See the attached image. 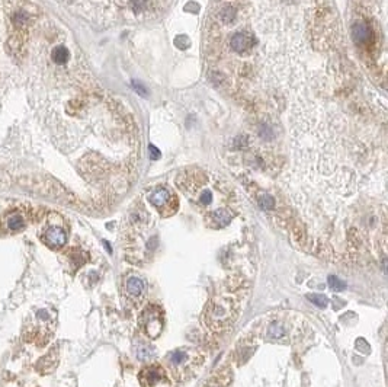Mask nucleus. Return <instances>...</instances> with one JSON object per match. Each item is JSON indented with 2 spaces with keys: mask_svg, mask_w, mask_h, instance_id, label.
Instances as JSON below:
<instances>
[{
  "mask_svg": "<svg viewBox=\"0 0 388 387\" xmlns=\"http://www.w3.org/2000/svg\"><path fill=\"white\" fill-rule=\"evenodd\" d=\"M307 299L317 307H326L329 304V299L324 294H308Z\"/></svg>",
  "mask_w": 388,
  "mask_h": 387,
  "instance_id": "obj_13",
  "label": "nucleus"
},
{
  "mask_svg": "<svg viewBox=\"0 0 388 387\" xmlns=\"http://www.w3.org/2000/svg\"><path fill=\"white\" fill-rule=\"evenodd\" d=\"M79 15L96 23L154 16L169 0H60Z\"/></svg>",
  "mask_w": 388,
  "mask_h": 387,
  "instance_id": "obj_2",
  "label": "nucleus"
},
{
  "mask_svg": "<svg viewBox=\"0 0 388 387\" xmlns=\"http://www.w3.org/2000/svg\"><path fill=\"white\" fill-rule=\"evenodd\" d=\"M138 325L149 339H157L165 328V313L156 304H149L140 315Z\"/></svg>",
  "mask_w": 388,
  "mask_h": 387,
  "instance_id": "obj_5",
  "label": "nucleus"
},
{
  "mask_svg": "<svg viewBox=\"0 0 388 387\" xmlns=\"http://www.w3.org/2000/svg\"><path fill=\"white\" fill-rule=\"evenodd\" d=\"M231 370L228 366H222L208 382L203 387H227L228 383L231 382Z\"/></svg>",
  "mask_w": 388,
  "mask_h": 387,
  "instance_id": "obj_11",
  "label": "nucleus"
},
{
  "mask_svg": "<svg viewBox=\"0 0 388 387\" xmlns=\"http://www.w3.org/2000/svg\"><path fill=\"white\" fill-rule=\"evenodd\" d=\"M263 332H265V338L269 341H282L284 338H287L289 329H287V325L284 323L282 319L279 317H270L265 322L263 326Z\"/></svg>",
  "mask_w": 388,
  "mask_h": 387,
  "instance_id": "obj_9",
  "label": "nucleus"
},
{
  "mask_svg": "<svg viewBox=\"0 0 388 387\" xmlns=\"http://www.w3.org/2000/svg\"><path fill=\"white\" fill-rule=\"evenodd\" d=\"M168 373L165 367L159 364H152L147 366L141 370L140 373V382L143 387H156L159 383H162L166 379Z\"/></svg>",
  "mask_w": 388,
  "mask_h": 387,
  "instance_id": "obj_7",
  "label": "nucleus"
},
{
  "mask_svg": "<svg viewBox=\"0 0 388 387\" xmlns=\"http://www.w3.org/2000/svg\"><path fill=\"white\" fill-rule=\"evenodd\" d=\"M257 204L262 210L265 211H270L275 205V201H273V196L268 193H260L259 198H257Z\"/></svg>",
  "mask_w": 388,
  "mask_h": 387,
  "instance_id": "obj_12",
  "label": "nucleus"
},
{
  "mask_svg": "<svg viewBox=\"0 0 388 387\" xmlns=\"http://www.w3.org/2000/svg\"><path fill=\"white\" fill-rule=\"evenodd\" d=\"M124 291H125V296L134 301L135 304L141 303L143 297H144V293H146V282L137 277V275H131L127 278L125 284H124Z\"/></svg>",
  "mask_w": 388,
  "mask_h": 387,
  "instance_id": "obj_8",
  "label": "nucleus"
},
{
  "mask_svg": "<svg viewBox=\"0 0 388 387\" xmlns=\"http://www.w3.org/2000/svg\"><path fill=\"white\" fill-rule=\"evenodd\" d=\"M134 140L68 29L38 0H0V185L102 193Z\"/></svg>",
  "mask_w": 388,
  "mask_h": 387,
  "instance_id": "obj_1",
  "label": "nucleus"
},
{
  "mask_svg": "<svg viewBox=\"0 0 388 387\" xmlns=\"http://www.w3.org/2000/svg\"><path fill=\"white\" fill-rule=\"evenodd\" d=\"M147 198H149L150 204L154 208H157L162 215H170L178 208L176 198L170 194L169 190H166V188H157V190L152 191V193L149 194Z\"/></svg>",
  "mask_w": 388,
  "mask_h": 387,
  "instance_id": "obj_6",
  "label": "nucleus"
},
{
  "mask_svg": "<svg viewBox=\"0 0 388 387\" xmlns=\"http://www.w3.org/2000/svg\"><path fill=\"white\" fill-rule=\"evenodd\" d=\"M329 287H330V290L337 291V293L346 288V285L343 284V281H340V280H339L337 277H335V275L329 277Z\"/></svg>",
  "mask_w": 388,
  "mask_h": 387,
  "instance_id": "obj_14",
  "label": "nucleus"
},
{
  "mask_svg": "<svg viewBox=\"0 0 388 387\" xmlns=\"http://www.w3.org/2000/svg\"><path fill=\"white\" fill-rule=\"evenodd\" d=\"M42 242L50 246V247H63L67 242V234L66 231L60 227V226H48L44 231H42Z\"/></svg>",
  "mask_w": 388,
  "mask_h": 387,
  "instance_id": "obj_10",
  "label": "nucleus"
},
{
  "mask_svg": "<svg viewBox=\"0 0 388 387\" xmlns=\"http://www.w3.org/2000/svg\"><path fill=\"white\" fill-rule=\"evenodd\" d=\"M243 290H231L215 294L202 312V322L205 328L214 334L225 331L238 316L244 299Z\"/></svg>",
  "mask_w": 388,
  "mask_h": 387,
  "instance_id": "obj_3",
  "label": "nucleus"
},
{
  "mask_svg": "<svg viewBox=\"0 0 388 387\" xmlns=\"http://www.w3.org/2000/svg\"><path fill=\"white\" fill-rule=\"evenodd\" d=\"M205 363V355L191 347H182L165 357L166 373L178 383H185L189 379L196 377L202 370Z\"/></svg>",
  "mask_w": 388,
  "mask_h": 387,
  "instance_id": "obj_4",
  "label": "nucleus"
}]
</instances>
